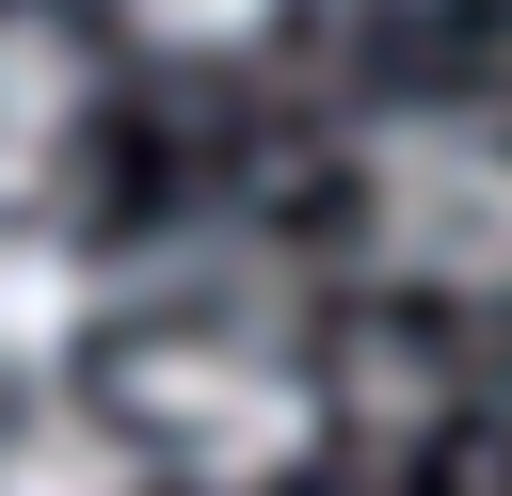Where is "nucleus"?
Listing matches in <instances>:
<instances>
[{"label": "nucleus", "instance_id": "f257e3e1", "mask_svg": "<svg viewBox=\"0 0 512 496\" xmlns=\"http://www.w3.org/2000/svg\"><path fill=\"white\" fill-rule=\"evenodd\" d=\"M128 432L176 464V480H208V496H256V480H288L304 464V432H320V384L256 336V320H160L144 352H128Z\"/></svg>", "mask_w": 512, "mask_h": 496}, {"label": "nucleus", "instance_id": "f03ea898", "mask_svg": "<svg viewBox=\"0 0 512 496\" xmlns=\"http://www.w3.org/2000/svg\"><path fill=\"white\" fill-rule=\"evenodd\" d=\"M368 240L416 288H512V144L480 112H400L368 144Z\"/></svg>", "mask_w": 512, "mask_h": 496}, {"label": "nucleus", "instance_id": "7ed1b4c3", "mask_svg": "<svg viewBox=\"0 0 512 496\" xmlns=\"http://www.w3.org/2000/svg\"><path fill=\"white\" fill-rule=\"evenodd\" d=\"M80 144V48L48 16H0V208H32Z\"/></svg>", "mask_w": 512, "mask_h": 496}, {"label": "nucleus", "instance_id": "20e7f679", "mask_svg": "<svg viewBox=\"0 0 512 496\" xmlns=\"http://www.w3.org/2000/svg\"><path fill=\"white\" fill-rule=\"evenodd\" d=\"M96 320V272L48 240V224H16L0 208V368H64V336Z\"/></svg>", "mask_w": 512, "mask_h": 496}, {"label": "nucleus", "instance_id": "39448f33", "mask_svg": "<svg viewBox=\"0 0 512 496\" xmlns=\"http://www.w3.org/2000/svg\"><path fill=\"white\" fill-rule=\"evenodd\" d=\"M0 496H128V448L96 416H16L0 432Z\"/></svg>", "mask_w": 512, "mask_h": 496}, {"label": "nucleus", "instance_id": "423d86ee", "mask_svg": "<svg viewBox=\"0 0 512 496\" xmlns=\"http://www.w3.org/2000/svg\"><path fill=\"white\" fill-rule=\"evenodd\" d=\"M160 48H240V32H272V0H128Z\"/></svg>", "mask_w": 512, "mask_h": 496}]
</instances>
